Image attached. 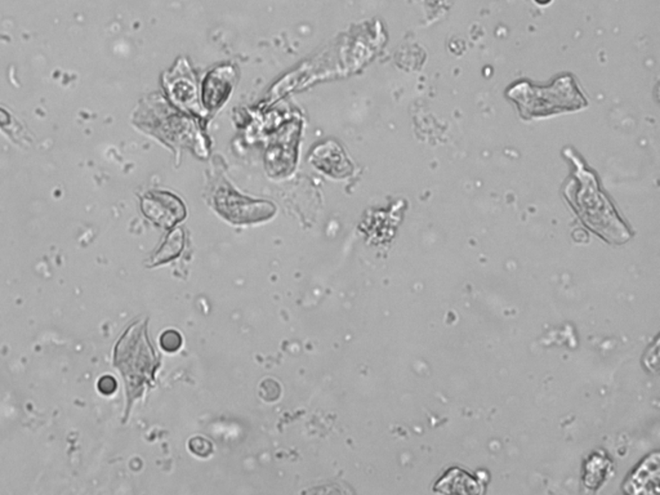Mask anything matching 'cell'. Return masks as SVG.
Segmentation results:
<instances>
[{
	"label": "cell",
	"instance_id": "7",
	"mask_svg": "<svg viewBox=\"0 0 660 495\" xmlns=\"http://www.w3.org/2000/svg\"><path fill=\"white\" fill-rule=\"evenodd\" d=\"M189 448L191 450L195 456H209L213 451V445L211 441H208L204 437H194L189 441Z\"/></svg>",
	"mask_w": 660,
	"mask_h": 495
},
{
	"label": "cell",
	"instance_id": "2",
	"mask_svg": "<svg viewBox=\"0 0 660 495\" xmlns=\"http://www.w3.org/2000/svg\"><path fill=\"white\" fill-rule=\"evenodd\" d=\"M115 365L126 376L128 395L132 401L141 394L145 383L151 382L155 370L158 369L159 360L147 338L146 323L128 329L120 339L115 352Z\"/></svg>",
	"mask_w": 660,
	"mask_h": 495
},
{
	"label": "cell",
	"instance_id": "8",
	"mask_svg": "<svg viewBox=\"0 0 660 495\" xmlns=\"http://www.w3.org/2000/svg\"><path fill=\"white\" fill-rule=\"evenodd\" d=\"M101 382L105 383L106 387L101 389V391H102L104 394H113L115 389H116V382H115V379L111 378V376H105V378H102Z\"/></svg>",
	"mask_w": 660,
	"mask_h": 495
},
{
	"label": "cell",
	"instance_id": "4",
	"mask_svg": "<svg viewBox=\"0 0 660 495\" xmlns=\"http://www.w3.org/2000/svg\"><path fill=\"white\" fill-rule=\"evenodd\" d=\"M610 462L602 456H594L587 463V486H597L606 477Z\"/></svg>",
	"mask_w": 660,
	"mask_h": 495
},
{
	"label": "cell",
	"instance_id": "9",
	"mask_svg": "<svg viewBox=\"0 0 660 495\" xmlns=\"http://www.w3.org/2000/svg\"><path fill=\"white\" fill-rule=\"evenodd\" d=\"M535 1H538V3H541V4H547L551 0H535Z\"/></svg>",
	"mask_w": 660,
	"mask_h": 495
},
{
	"label": "cell",
	"instance_id": "6",
	"mask_svg": "<svg viewBox=\"0 0 660 495\" xmlns=\"http://www.w3.org/2000/svg\"><path fill=\"white\" fill-rule=\"evenodd\" d=\"M160 346L166 352H176L182 346V337L177 330H165L160 337Z\"/></svg>",
	"mask_w": 660,
	"mask_h": 495
},
{
	"label": "cell",
	"instance_id": "5",
	"mask_svg": "<svg viewBox=\"0 0 660 495\" xmlns=\"http://www.w3.org/2000/svg\"><path fill=\"white\" fill-rule=\"evenodd\" d=\"M281 395V387L275 379H264L259 384V396L264 399L267 403H274L276 401Z\"/></svg>",
	"mask_w": 660,
	"mask_h": 495
},
{
	"label": "cell",
	"instance_id": "3",
	"mask_svg": "<svg viewBox=\"0 0 660 495\" xmlns=\"http://www.w3.org/2000/svg\"><path fill=\"white\" fill-rule=\"evenodd\" d=\"M659 485V456L654 453L653 456H647L644 462L641 463L639 469H636L631 479H628L626 484V490L628 493L640 494V493H653L651 488L658 490Z\"/></svg>",
	"mask_w": 660,
	"mask_h": 495
},
{
	"label": "cell",
	"instance_id": "1",
	"mask_svg": "<svg viewBox=\"0 0 660 495\" xmlns=\"http://www.w3.org/2000/svg\"><path fill=\"white\" fill-rule=\"evenodd\" d=\"M507 94L515 101L522 116L526 119L579 110L587 106V101L570 75L556 79L548 88L535 86L526 81L519 83Z\"/></svg>",
	"mask_w": 660,
	"mask_h": 495
}]
</instances>
